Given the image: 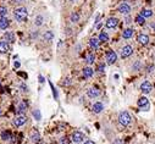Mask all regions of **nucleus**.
<instances>
[{"label":"nucleus","instance_id":"nucleus-27","mask_svg":"<svg viewBox=\"0 0 155 144\" xmlns=\"http://www.w3.org/2000/svg\"><path fill=\"white\" fill-rule=\"evenodd\" d=\"M136 22H137V24H139V26H144V24H145V17H143V16L139 14V15H137V17H136Z\"/></svg>","mask_w":155,"mask_h":144},{"label":"nucleus","instance_id":"nucleus-28","mask_svg":"<svg viewBox=\"0 0 155 144\" xmlns=\"http://www.w3.org/2000/svg\"><path fill=\"white\" fill-rule=\"evenodd\" d=\"M43 21H44L43 16H42V15H38V16L35 17V20H34V24H35V26H42V24H43Z\"/></svg>","mask_w":155,"mask_h":144},{"label":"nucleus","instance_id":"nucleus-10","mask_svg":"<svg viewBox=\"0 0 155 144\" xmlns=\"http://www.w3.org/2000/svg\"><path fill=\"white\" fill-rule=\"evenodd\" d=\"M26 122H27V117H26L24 115H20V116H17L16 119L14 120V125H15L16 127H21V126H23Z\"/></svg>","mask_w":155,"mask_h":144},{"label":"nucleus","instance_id":"nucleus-1","mask_svg":"<svg viewBox=\"0 0 155 144\" xmlns=\"http://www.w3.org/2000/svg\"><path fill=\"white\" fill-rule=\"evenodd\" d=\"M15 18L18 21V22H24L27 21V17H28V12H27V9L26 7H17L15 10Z\"/></svg>","mask_w":155,"mask_h":144},{"label":"nucleus","instance_id":"nucleus-37","mask_svg":"<svg viewBox=\"0 0 155 144\" xmlns=\"http://www.w3.org/2000/svg\"><path fill=\"white\" fill-rule=\"evenodd\" d=\"M84 144H95L93 140H87V142H84Z\"/></svg>","mask_w":155,"mask_h":144},{"label":"nucleus","instance_id":"nucleus-17","mask_svg":"<svg viewBox=\"0 0 155 144\" xmlns=\"http://www.w3.org/2000/svg\"><path fill=\"white\" fill-rule=\"evenodd\" d=\"M10 24V21L6 17H0V30H6Z\"/></svg>","mask_w":155,"mask_h":144},{"label":"nucleus","instance_id":"nucleus-2","mask_svg":"<svg viewBox=\"0 0 155 144\" xmlns=\"http://www.w3.org/2000/svg\"><path fill=\"white\" fill-rule=\"evenodd\" d=\"M131 121H132V117H131V115L128 114L127 111L120 112V115H119V122L122 126H128V125L131 123Z\"/></svg>","mask_w":155,"mask_h":144},{"label":"nucleus","instance_id":"nucleus-40","mask_svg":"<svg viewBox=\"0 0 155 144\" xmlns=\"http://www.w3.org/2000/svg\"><path fill=\"white\" fill-rule=\"evenodd\" d=\"M37 35H38L37 31H35V33H32V38H37Z\"/></svg>","mask_w":155,"mask_h":144},{"label":"nucleus","instance_id":"nucleus-4","mask_svg":"<svg viewBox=\"0 0 155 144\" xmlns=\"http://www.w3.org/2000/svg\"><path fill=\"white\" fill-rule=\"evenodd\" d=\"M132 54H133V48H132L131 45H125V47L121 49V58H122V59L130 58Z\"/></svg>","mask_w":155,"mask_h":144},{"label":"nucleus","instance_id":"nucleus-3","mask_svg":"<svg viewBox=\"0 0 155 144\" xmlns=\"http://www.w3.org/2000/svg\"><path fill=\"white\" fill-rule=\"evenodd\" d=\"M138 106L140 108L142 111H148L149 108H150V104H149V101H148V98H145V97L139 98V99H138Z\"/></svg>","mask_w":155,"mask_h":144},{"label":"nucleus","instance_id":"nucleus-21","mask_svg":"<svg viewBox=\"0 0 155 144\" xmlns=\"http://www.w3.org/2000/svg\"><path fill=\"white\" fill-rule=\"evenodd\" d=\"M94 73L93 69H90V67H84L83 69V77L84 78H89V77H92Z\"/></svg>","mask_w":155,"mask_h":144},{"label":"nucleus","instance_id":"nucleus-25","mask_svg":"<svg viewBox=\"0 0 155 144\" xmlns=\"http://www.w3.org/2000/svg\"><path fill=\"white\" fill-rule=\"evenodd\" d=\"M99 41L103 42V43L109 42V34H108L106 32H100V34H99Z\"/></svg>","mask_w":155,"mask_h":144},{"label":"nucleus","instance_id":"nucleus-39","mask_svg":"<svg viewBox=\"0 0 155 144\" xmlns=\"http://www.w3.org/2000/svg\"><path fill=\"white\" fill-rule=\"evenodd\" d=\"M39 82H41V83H43V82H44V78H43L42 76H39Z\"/></svg>","mask_w":155,"mask_h":144},{"label":"nucleus","instance_id":"nucleus-32","mask_svg":"<svg viewBox=\"0 0 155 144\" xmlns=\"http://www.w3.org/2000/svg\"><path fill=\"white\" fill-rule=\"evenodd\" d=\"M104 70H105V65L104 64H99L98 65V72H104Z\"/></svg>","mask_w":155,"mask_h":144},{"label":"nucleus","instance_id":"nucleus-20","mask_svg":"<svg viewBox=\"0 0 155 144\" xmlns=\"http://www.w3.org/2000/svg\"><path fill=\"white\" fill-rule=\"evenodd\" d=\"M133 30L132 28H127V30H125L123 32H122V37L125 38V39H130V38H132V35H133Z\"/></svg>","mask_w":155,"mask_h":144},{"label":"nucleus","instance_id":"nucleus-16","mask_svg":"<svg viewBox=\"0 0 155 144\" xmlns=\"http://www.w3.org/2000/svg\"><path fill=\"white\" fill-rule=\"evenodd\" d=\"M103 110H104V105H103V103L98 101V103H95L94 105H93V111L95 114H100Z\"/></svg>","mask_w":155,"mask_h":144},{"label":"nucleus","instance_id":"nucleus-38","mask_svg":"<svg viewBox=\"0 0 155 144\" xmlns=\"http://www.w3.org/2000/svg\"><path fill=\"white\" fill-rule=\"evenodd\" d=\"M153 69H154V66L151 65V66H149V69H147V71H148V72H151V70H153Z\"/></svg>","mask_w":155,"mask_h":144},{"label":"nucleus","instance_id":"nucleus-11","mask_svg":"<svg viewBox=\"0 0 155 144\" xmlns=\"http://www.w3.org/2000/svg\"><path fill=\"white\" fill-rule=\"evenodd\" d=\"M72 140L75 143H81L84 140V134L82 132H80V131H76V132H73L72 134Z\"/></svg>","mask_w":155,"mask_h":144},{"label":"nucleus","instance_id":"nucleus-7","mask_svg":"<svg viewBox=\"0 0 155 144\" xmlns=\"http://www.w3.org/2000/svg\"><path fill=\"white\" fill-rule=\"evenodd\" d=\"M117 24H119V20L116 18V17H110V18H108V20H106V23H105L106 28H109V30L116 28V27H117Z\"/></svg>","mask_w":155,"mask_h":144},{"label":"nucleus","instance_id":"nucleus-6","mask_svg":"<svg viewBox=\"0 0 155 144\" xmlns=\"http://www.w3.org/2000/svg\"><path fill=\"white\" fill-rule=\"evenodd\" d=\"M140 90L143 92L144 94H149L150 92L153 90V86H151V83H150L149 81H144L143 83L140 84Z\"/></svg>","mask_w":155,"mask_h":144},{"label":"nucleus","instance_id":"nucleus-36","mask_svg":"<svg viewBox=\"0 0 155 144\" xmlns=\"http://www.w3.org/2000/svg\"><path fill=\"white\" fill-rule=\"evenodd\" d=\"M60 144H71V143H70L66 138H62V139H61V142H60Z\"/></svg>","mask_w":155,"mask_h":144},{"label":"nucleus","instance_id":"nucleus-33","mask_svg":"<svg viewBox=\"0 0 155 144\" xmlns=\"http://www.w3.org/2000/svg\"><path fill=\"white\" fill-rule=\"evenodd\" d=\"M112 144H123V140L122 139H120V138H116L115 140H114V143Z\"/></svg>","mask_w":155,"mask_h":144},{"label":"nucleus","instance_id":"nucleus-9","mask_svg":"<svg viewBox=\"0 0 155 144\" xmlns=\"http://www.w3.org/2000/svg\"><path fill=\"white\" fill-rule=\"evenodd\" d=\"M119 12H121L122 15H128L131 12V6L127 3H122L119 5Z\"/></svg>","mask_w":155,"mask_h":144},{"label":"nucleus","instance_id":"nucleus-45","mask_svg":"<svg viewBox=\"0 0 155 144\" xmlns=\"http://www.w3.org/2000/svg\"><path fill=\"white\" fill-rule=\"evenodd\" d=\"M1 115H3V111H1V110H0V116H1Z\"/></svg>","mask_w":155,"mask_h":144},{"label":"nucleus","instance_id":"nucleus-22","mask_svg":"<svg viewBox=\"0 0 155 144\" xmlns=\"http://www.w3.org/2000/svg\"><path fill=\"white\" fill-rule=\"evenodd\" d=\"M1 139L3 140H11L12 139V134L10 131H3L1 132Z\"/></svg>","mask_w":155,"mask_h":144},{"label":"nucleus","instance_id":"nucleus-24","mask_svg":"<svg viewBox=\"0 0 155 144\" xmlns=\"http://www.w3.org/2000/svg\"><path fill=\"white\" fill-rule=\"evenodd\" d=\"M140 15L142 16H143V17H151L153 16V11L150 10V9H143V10H142L140 11Z\"/></svg>","mask_w":155,"mask_h":144},{"label":"nucleus","instance_id":"nucleus-35","mask_svg":"<svg viewBox=\"0 0 155 144\" xmlns=\"http://www.w3.org/2000/svg\"><path fill=\"white\" fill-rule=\"evenodd\" d=\"M133 69H134V70H137V69L139 70V69H140V62H139V61H137V62L134 64V66H133Z\"/></svg>","mask_w":155,"mask_h":144},{"label":"nucleus","instance_id":"nucleus-8","mask_svg":"<svg viewBox=\"0 0 155 144\" xmlns=\"http://www.w3.org/2000/svg\"><path fill=\"white\" fill-rule=\"evenodd\" d=\"M11 50V47L9 45V42L6 41H0V54H6Z\"/></svg>","mask_w":155,"mask_h":144},{"label":"nucleus","instance_id":"nucleus-30","mask_svg":"<svg viewBox=\"0 0 155 144\" xmlns=\"http://www.w3.org/2000/svg\"><path fill=\"white\" fill-rule=\"evenodd\" d=\"M7 15V9L5 6H0V17H6Z\"/></svg>","mask_w":155,"mask_h":144},{"label":"nucleus","instance_id":"nucleus-31","mask_svg":"<svg viewBox=\"0 0 155 144\" xmlns=\"http://www.w3.org/2000/svg\"><path fill=\"white\" fill-rule=\"evenodd\" d=\"M33 116H34V119H35L37 121H39V120L42 119V115H41V111H39V110H34V111H33Z\"/></svg>","mask_w":155,"mask_h":144},{"label":"nucleus","instance_id":"nucleus-42","mask_svg":"<svg viewBox=\"0 0 155 144\" xmlns=\"http://www.w3.org/2000/svg\"><path fill=\"white\" fill-rule=\"evenodd\" d=\"M15 3H18V4H20V3H23V0H15Z\"/></svg>","mask_w":155,"mask_h":144},{"label":"nucleus","instance_id":"nucleus-29","mask_svg":"<svg viewBox=\"0 0 155 144\" xmlns=\"http://www.w3.org/2000/svg\"><path fill=\"white\" fill-rule=\"evenodd\" d=\"M80 21V14L78 12H72L71 14V22H78Z\"/></svg>","mask_w":155,"mask_h":144},{"label":"nucleus","instance_id":"nucleus-43","mask_svg":"<svg viewBox=\"0 0 155 144\" xmlns=\"http://www.w3.org/2000/svg\"><path fill=\"white\" fill-rule=\"evenodd\" d=\"M35 144H45V143H44V142H42V140H39V142H37Z\"/></svg>","mask_w":155,"mask_h":144},{"label":"nucleus","instance_id":"nucleus-34","mask_svg":"<svg viewBox=\"0 0 155 144\" xmlns=\"http://www.w3.org/2000/svg\"><path fill=\"white\" fill-rule=\"evenodd\" d=\"M50 87H51V89H53V94H54V98H58V93H56V89L54 88V86L50 83Z\"/></svg>","mask_w":155,"mask_h":144},{"label":"nucleus","instance_id":"nucleus-13","mask_svg":"<svg viewBox=\"0 0 155 144\" xmlns=\"http://www.w3.org/2000/svg\"><path fill=\"white\" fill-rule=\"evenodd\" d=\"M87 95L89 98H97L100 95V90L98 88H89L88 92H87Z\"/></svg>","mask_w":155,"mask_h":144},{"label":"nucleus","instance_id":"nucleus-41","mask_svg":"<svg viewBox=\"0 0 155 144\" xmlns=\"http://www.w3.org/2000/svg\"><path fill=\"white\" fill-rule=\"evenodd\" d=\"M15 67H16V69L20 67V62H15Z\"/></svg>","mask_w":155,"mask_h":144},{"label":"nucleus","instance_id":"nucleus-19","mask_svg":"<svg viewBox=\"0 0 155 144\" xmlns=\"http://www.w3.org/2000/svg\"><path fill=\"white\" fill-rule=\"evenodd\" d=\"M99 44H100L99 38H92V39L89 41V45H90V48H93V49H98V48H99Z\"/></svg>","mask_w":155,"mask_h":144},{"label":"nucleus","instance_id":"nucleus-5","mask_svg":"<svg viewBox=\"0 0 155 144\" xmlns=\"http://www.w3.org/2000/svg\"><path fill=\"white\" fill-rule=\"evenodd\" d=\"M105 59H106V62H108L109 65H112V64L116 62V60H117V55H116L115 51L109 50L108 53H106V55H105Z\"/></svg>","mask_w":155,"mask_h":144},{"label":"nucleus","instance_id":"nucleus-14","mask_svg":"<svg viewBox=\"0 0 155 144\" xmlns=\"http://www.w3.org/2000/svg\"><path fill=\"white\" fill-rule=\"evenodd\" d=\"M3 39L9 43H14L15 42V34L12 32H5L4 35H3Z\"/></svg>","mask_w":155,"mask_h":144},{"label":"nucleus","instance_id":"nucleus-15","mask_svg":"<svg viewBox=\"0 0 155 144\" xmlns=\"http://www.w3.org/2000/svg\"><path fill=\"white\" fill-rule=\"evenodd\" d=\"M26 111H27V105H26V103L18 104V106H17V109H16V112H17L18 115H24Z\"/></svg>","mask_w":155,"mask_h":144},{"label":"nucleus","instance_id":"nucleus-23","mask_svg":"<svg viewBox=\"0 0 155 144\" xmlns=\"http://www.w3.org/2000/svg\"><path fill=\"white\" fill-rule=\"evenodd\" d=\"M43 38H44L45 42H51V41H53V38H54V34H53V32H51V31H46L44 33Z\"/></svg>","mask_w":155,"mask_h":144},{"label":"nucleus","instance_id":"nucleus-12","mask_svg":"<svg viewBox=\"0 0 155 144\" xmlns=\"http://www.w3.org/2000/svg\"><path fill=\"white\" fill-rule=\"evenodd\" d=\"M137 42L140 45H148L149 44V37L147 34H139L137 37Z\"/></svg>","mask_w":155,"mask_h":144},{"label":"nucleus","instance_id":"nucleus-18","mask_svg":"<svg viewBox=\"0 0 155 144\" xmlns=\"http://www.w3.org/2000/svg\"><path fill=\"white\" fill-rule=\"evenodd\" d=\"M31 140L33 142V143H37V142H39L41 140V134H39V132L38 131H33V132L31 133Z\"/></svg>","mask_w":155,"mask_h":144},{"label":"nucleus","instance_id":"nucleus-44","mask_svg":"<svg viewBox=\"0 0 155 144\" xmlns=\"http://www.w3.org/2000/svg\"><path fill=\"white\" fill-rule=\"evenodd\" d=\"M70 1H71V3H75V1H77V0H70Z\"/></svg>","mask_w":155,"mask_h":144},{"label":"nucleus","instance_id":"nucleus-26","mask_svg":"<svg viewBox=\"0 0 155 144\" xmlns=\"http://www.w3.org/2000/svg\"><path fill=\"white\" fill-rule=\"evenodd\" d=\"M94 60H95V56H94V54H93V53H89V54H87V56H86V62H87L88 65L93 64V62H94Z\"/></svg>","mask_w":155,"mask_h":144}]
</instances>
